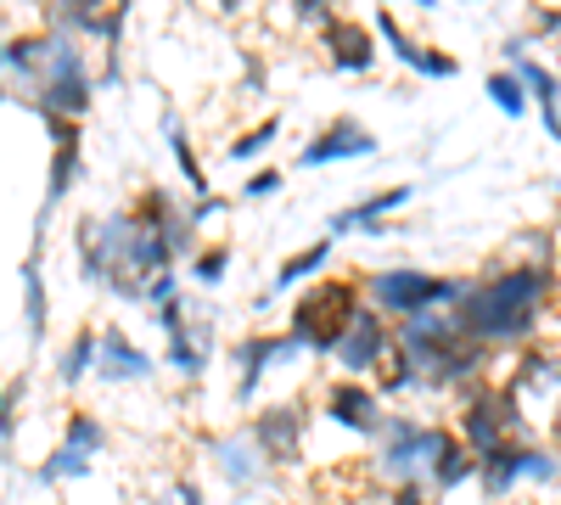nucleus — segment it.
<instances>
[{"label": "nucleus", "mask_w": 561, "mask_h": 505, "mask_svg": "<svg viewBox=\"0 0 561 505\" xmlns=\"http://www.w3.org/2000/svg\"><path fill=\"white\" fill-rule=\"evenodd\" d=\"M556 287V269L550 264H511V269H494L489 282H478L466 292V303L455 309L460 332L472 343H523L534 337L539 326V303L550 298Z\"/></svg>", "instance_id": "nucleus-1"}, {"label": "nucleus", "mask_w": 561, "mask_h": 505, "mask_svg": "<svg viewBox=\"0 0 561 505\" xmlns=\"http://www.w3.org/2000/svg\"><path fill=\"white\" fill-rule=\"evenodd\" d=\"M359 287L354 282H337V275H325V282H314L298 303H293V337L304 343V348H314V354H325L332 359L337 354V343L348 337V326L359 320Z\"/></svg>", "instance_id": "nucleus-2"}, {"label": "nucleus", "mask_w": 561, "mask_h": 505, "mask_svg": "<svg viewBox=\"0 0 561 505\" xmlns=\"http://www.w3.org/2000/svg\"><path fill=\"white\" fill-rule=\"evenodd\" d=\"M365 292L377 298L382 314H399V320H415V314H427L433 303H466V282H449V275H427V269H377L365 282Z\"/></svg>", "instance_id": "nucleus-3"}, {"label": "nucleus", "mask_w": 561, "mask_h": 505, "mask_svg": "<svg viewBox=\"0 0 561 505\" xmlns=\"http://www.w3.org/2000/svg\"><path fill=\"white\" fill-rule=\"evenodd\" d=\"M90 107V68L84 51L68 34H51V62H45L39 84H34V113L39 118H73Z\"/></svg>", "instance_id": "nucleus-4"}, {"label": "nucleus", "mask_w": 561, "mask_h": 505, "mask_svg": "<svg viewBox=\"0 0 561 505\" xmlns=\"http://www.w3.org/2000/svg\"><path fill=\"white\" fill-rule=\"evenodd\" d=\"M478 478H483L489 500H505L511 489H517V478H534V483L561 478V455L534 449V444H500L489 461H478Z\"/></svg>", "instance_id": "nucleus-5"}, {"label": "nucleus", "mask_w": 561, "mask_h": 505, "mask_svg": "<svg viewBox=\"0 0 561 505\" xmlns=\"http://www.w3.org/2000/svg\"><path fill=\"white\" fill-rule=\"evenodd\" d=\"M158 326L169 337V365L180 377H203V365L214 354V320L208 314H192L180 298L169 309H158Z\"/></svg>", "instance_id": "nucleus-6"}, {"label": "nucleus", "mask_w": 561, "mask_h": 505, "mask_svg": "<svg viewBox=\"0 0 561 505\" xmlns=\"http://www.w3.org/2000/svg\"><path fill=\"white\" fill-rule=\"evenodd\" d=\"M45 129H51V174H45V203H39V219H34V253L45 248L51 214L73 192V174H79V124L73 118H45Z\"/></svg>", "instance_id": "nucleus-7"}, {"label": "nucleus", "mask_w": 561, "mask_h": 505, "mask_svg": "<svg viewBox=\"0 0 561 505\" xmlns=\"http://www.w3.org/2000/svg\"><path fill=\"white\" fill-rule=\"evenodd\" d=\"M107 449V427L90 416V410H73L68 416V427H62V444H57V455L39 467V483H62V478H84L90 472V461Z\"/></svg>", "instance_id": "nucleus-8"}, {"label": "nucleus", "mask_w": 561, "mask_h": 505, "mask_svg": "<svg viewBox=\"0 0 561 505\" xmlns=\"http://www.w3.org/2000/svg\"><path fill=\"white\" fill-rule=\"evenodd\" d=\"M399 354V332H388L382 326V314L377 309H359V320L348 326V337L337 343V365L343 371H354V377H365V371H382V365Z\"/></svg>", "instance_id": "nucleus-9"}, {"label": "nucleus", "mask_w": 561, "mask_h": 505, "mask_svg": "<svg viewBox=\"0 0 561 505\" xmlns=\"http://www.w3.org/2000/svg\"><path fill=\"white\" fill-rule=\"evenodd\" d=\"M460 438L466 449L489 461L500 444H511V410H505V393H472L460 404Z\"/></svg>", "instance_id": "nucleus-10"}, {"label": "nucleus", "mask_w": 561, "mask_h": 505, "mask_svg": "<svg viewBox=\"0 0 561 505\" xmlns=\"http://www.w3.org/2000/svg\"><path fill=\"white\" fill-rule=\"evenodd\" d=\"M325 416H332L337 427L359 433V438H382L388 416H382V393L365 388V382H337L332 393H325Z\"/></svg>", "instance_id": "nucleus-11"}, {"label": "nucleus", "mask_w": 561, "mask_h": 505, "mask_svg": "<svg viewBox=\"0 0 561 505\" xmlns=\"http://www.w3.org/2000/svg\"><path fill=\"white\" fill-rule=\"evenodd\" d=\"M253 444L264 449V461H275V467L298 461V444H304V410H298V404H270V410H259Z\"/></svg>", "instance_id": "nucleus-12"}, {"label": "nucleus", "mask_w": 561, "mask_h": 505, "mask_svg": "<svg viewBox=\"0 0 561 505\" xmlns=\"http://www.w3.org/2000/svg\"><path fill=\"white\" fill-rule=\"evenodd\" d=\"M377 152V135L359 129L354 118H337L332 129H320L314 141L298 152V169H325V163H343V158H370Z\"/></svg>", "instance_id": "nucleus-13"}, {"label": "nucleus", "mask_w": 561, "mask_h": 505, "mask_svg": "<svg viewBox=\"0 0 561 505\" xmlns=\"http://www.w3.org/2000/svg\"><path fill=\"white\" fill-rule=\"evenodd\" d=\"M304 343L293 337V332H275V337H264V332H248L242 343H237V365H242V382H237V399L248 404L253 393H259V382H264V371L275 359H293Z\"/></svg>", "instance_id": "nucleus-14"}, {"label": "nucleus", "mask_w": 561, "mask_h": 505, "mask_svg": "<svg viewBox=\"0 0 561 505\" xmlns=\"http://www.w3.org/2000/svg\"><path fill=\"white\" fill-rule=\"evenodd\" d=\"M505 57H511V73H517V79L528 84V96L539 102V118H545V129H550V141H561V79H556L545 62L523 57V45H517V39L505 45Z\"/></svg>", "instance_id": "nucleus-15"}, {"label": "nucleus", "mask_w": 561, "mask_h": 505, "mask_svg": "<svg viewBox=\"0 0 561 505\" xmlns=\"http://www.w3.org/2000/svg\"><path fill=\"white\" fill-rule=\"evenodd\" d=\"M410 197H415V186H388V192H377V197H365V203H354V208L332 214V219H325V237L337 242L343 231H359V225H370V237H382V219H388V214H399Z\"/></svg>", "instance_id": "nucleus-16"}, {"label": "nucleus", "mask_w": 561, "mask_h": 505, "mask_svg": "<svg viewBox=\"0 0 561 505\" xmlns=\"http://www.w3.org/2000/svg\"><path fill=\"white\" fill-rule=\"evenodd\" d=\"M325 62L343 68V73H365L370 62H377V39H370V28H365V23L337 18L332 28H325Z\"/></svg>", "instance_id": "nucleus-17"}, {"label": "nucleus", "mask_w": 561, "mask_h": 505, "mask_svg": "<svg viewBox=\"0 0 561 505\" xmlns=\"http://www.w3.org/2000/svg\"><path fill=\"white\" fill-rule=\"evenodd\" d=\"M377 34L393 45V57L404 62V68H415V73H427V79H455V57H444V51H433V45H415L404 28H399V18L393 12H382L377 18Z\"/></svg>", "instance_id": "nucleus-18"}, {"label": "nucleus", "mask_w": 561, "mask_h": 505, "mask_svg": "<svg viewBox=\"0 0 561 505\" xmlns=\"http://www.w3.org/2000/svg\"><path fill=\"white\" fill-rule=\"evenodd\" d=\"M96 371H102L107 382H147V377H152V354H140L118 326H107V332H102V365H96Z\"/></svg>", "instance_id": "nucleus-19"}, {"label": "nucleus", "mask_w": 561, "mask_h": 505, "mask_svg": "<svg viewBox=\"0 0 561 505\" xmlns=\"http://www.w3.org/2000/svg\"><path fill=\"white\" fill-rule=\"evenodd\" d=\"M214 461H219V472L230 478V483H259L264 478V449L253 444V433H237V438H219L214 444Z\"/></svg>", "instance_id": "nucleus-20"}, {"label": "nucleus", "mask_w": 561, "mask_h": 505, "mask_svg": "<svg viewBox=\"0 0 561 505\" xmlns=\"http://www.w3.org/2000/svg\"><path fill=\"white\" fill-rule=\"evenodd\" d=\"M332 248H337V242H332V237H325V242H314V248H304V253H293L287 264H280V269H275V282H270V292H264V298H280V292H293L298 282H309V275H314V269H325V259H332Z\"/></svg>", "instance_id": "nucleus-21"}, {"label": "nucleus", "mask_w": 561, "mask_h": 505, "mask_svg": "<svg viewBox=\"0 0 561 505\" xmlns=\"http://www.w3.org/2000/svg\"><path fill=\"white\" fill-rule=\"evenodd\" d=\"M102 365V332H79L68 348H62V365H57V382L62 388H79L90 371Z\"/></svg>", "instance_id": "nucleus-22"}, {"label": "nucleus", "mask_w": 561, "mask_h": 505, "mask_svg": "<svg viewBox=\"0 0 561 505\" xmlns=\"http://www.w3.org/2000/svg\"><path fill=\"white\" fill-rule=\"evenodd\" d=\"M23 282V320H28V343H45V326H51V303H45V282H39V264L28 259L18 269Z\"/></svg>", "instance_id": "nucleus-23"}, {"label": "nucleus", "mask_w": 561, "mask_h": 505, "mask_svg": "<svg viewBox=\"0 0 561 505\" xmlns=\"http://www.w3.org/2000/svg\"><path fill=\"white\" fill-rule=\"evenodd\" d=\"M163 129H169V147H174V163H180V174H185V186H192L197 197H208V169H203V158H197V147L185 141V129L163 113Z\"/></svg>", "instance_id": "nucleus-24"}, {"label": "nucleus", "mask_w": 561, "mask_h": 505, "mask_svg": "<svg viewBox=\"0 0 561 505\" xmlns=\"http://www.w3.org/2000/svg\"><path fill=\"white\" fill-rule=\"evenodd\" d=\"M472 472H478V455L466 449V444H455V438H449V444H444V455L433 461V483L449 494V489H460V483L472 478Z\"/></svg>", "instance_id": "nucleus-25"}, {"label": "nucleus", "mask_w": 561, "mask_h": 505, "mask_svg": "<svg viewBox=\"0 0 561 505\" xmlns=\"http://www.w3.org/2000/svg\"><path fill=\"white\" fill-rule=\"evenodd\" d=\"M489 96H494V107L505 113V118H523L528 113V84L517 79V73H511V68H500V73H489Z\"/></svg>", "instance_id": "nucleus-26"}, {"label": "nucleus", "mask_w": 561, "mask_h": 505, "mask_svg": "<svg viewBox=\"0 0 561 505\" xmlns=\"http://www.w3.org/2000/svg\"><path fill=\"white\" fill-rule=\"evenodd\" d=\"M275 135H280V118H264L259 129H248V135H242V141H230V158H237V163H248V158L270 152V141H275Z\"/></svg>", "instance_id": "nucleus-27"}, {"label": "nucleus", "mask_w": 561, "mask_h": 505, "mask_svg": "<svg viewBox=\"0 0 561 505\" xmlns=\"http://www.w3.org/2000/svg\"><path fill=\"white\" fill-rule=\"evenodd\" d=\"M225 269H230V248H203V253L192 259V282L219 287V282H225Z\"/></svg>", "instance_id": "nucleus-28"}, {"label": "nucleus", "mask_w": 561, "mask_h": 505, "mask_svg": "<svg viewBox=\"0 0 561 505\" xmlns=\"http://www.w3.org/2000/svg\"><path fill=\"white\" fill-rule=\"evenodd\" d=\"M23 393H28V382L12 377V382H7V410H0V438H7V455H12V444H18V410H23Z\"/></svg>", "instance_id": "nucleus-29"}, {"label": "nucleus", "mask_w": 561, "mask_h": 505, "mask_svg": "<svg viewBox=\"0 0 561 505\" xmlns=\"http://www.w3.org/2000/svg\"><path fill=\"white\" fill-rule=\"evenodd\" d=\"M275 192H280V174H275V169L248 174V186H242V197H275Z\"/></svg>", "instance_id": "nucleus-30"}, {"label": "nucleus", "mask_w": 561, "mask_h": 505, "mask_svg": "<svg viewBox=\"0 0 561 505\" xmlns=\"http://www.w3.org/2000/svg\"><path fill=\"white\" fill-rule=\"evenodd\" d=\"M393 505H427V494H421V483H399Z\"/></svg>", "instance_id": "nucleus-31"}, {"label": "nucleus", "mask_w": 561, "mask_h": 505, "mask_svg": "<svg viewBox=\"0 0 561 505\" xmlns=\"http://www.w3.org/2000/svg\"><path fill=\"white\" fill-rule=\"evenodd\" d=\"M539 34H556L561 39V12H539Z\"/></svg>", "instance_id": "nucleus-32"}, {"label": "nucleus", "mask_w": 561, "mask_h": 505, "mask_svg": "<svg viewBox=\"0 0 561 505\" xmlns=\"http://www.w3.org/2000/svg\"><path fill=\"white\" fill-rule=\"evenodd\" d=\"M174 494H180V505H203V494H197V483H180Z\"/></svg>", "instance_id": "nucleus-33"}, {"label": "nucleus", "mask_w": 561, "mask_h": 505, "mask_svg": "<svg viewBox=\"0 0 561 505\" xmlns=\"http://www.w3.org/2000/svg\"><path fill=\"white\" fill-rule=\"evenodd\" d=\"M248 90H264V62H248Z\"/></svg>", "instance_id": "nucleus-34"}]
</instances>
